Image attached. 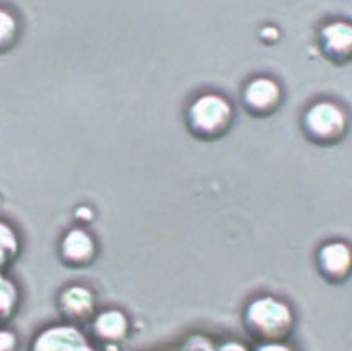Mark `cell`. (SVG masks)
<instances>
[{
    "instance_id": "14",
    "label": "cell",
    "mask_w": 352,
    "mask_h": 351,
    "mask_svg": "<svg viewBox=\"0 0 352 351\" xmlns=\"http://www.w3.org/2000/svg\"><path fill=\"white\" fill-rule=\"evenodd\" d=\"M217 351H248L245 348L243 345H240V343H235V341H228V343H223L222 346H220Z\"/></svg>"
},
{
    "instance_id": "3",
    "label": "cell",
    "mask_w": 352,
    "mask_h": 351,
    "mask_svg": "<svg viewBox=\"0 0 352 351\" xmlns=\"http://www.w3.org/2000/svg\"><path fill=\"white\" fill-rule=\"evenodd\" d=\"M301 128L308 141L322 148L346 140L351 129V114L334 100H319L302 114Z\"/></svg>"
},
{
    "instance_id": "12",
    "label": "cell",
    "mask_w": 352,
    "mask_h": 351,
    "mask_svg": "<svg viewBox=\"0 0 352 351\" xmlns=\"http://www.w3.org/2000/svg\"><path fill=\"white\" fill-rule=\"evenodd\" d=\"M19 337L14 330L0 326V351H17Z\"/></svg>"
},
{
    "instance_id": "13",
    "label": "cell",
    "mask_w": 352,
    "mask_h": 351,
    "mask_svg": "<svg viewBox=\"0 0 352 351\" xmlns=\"http://www.w3.org/2000/svg\"><path fill=\"white\" fill-rule=\"evenodd\" d=\"M255 351H293L285 343H267V345H258Z\"/></svg>"
},
{
    "instance_id": "11",
    "label": "cell",
    "mask_w": 352,
    "mask_h": 351,
    "mask_svg": "<svg viewBox=\"0 0 352 351\" xmlns=\"http://www.w3.org/2000/svg\"><path fill=\"white\" fill-rule=\"evenodd\" d=\"M19 35V22L12 12L0 9V53L7 52L15 45Z\"/></svg>"
},
{
    "instance_id": "2",
    "label": "cell",
    "mask_w": 352,
    "mask_h": 351,
    "mask_svg": "<svg viewBox=\"0 0 352 351\" xmlns=\"http://www.w3.org/2000/svg\"><path fill=\"white\" fill-rule=\"evenodd\" d=\"M235 109L227 98L219 93H204L189 105L186 125L194 138L215 141L232 129Z\"/></svg>"
},
{
    "instance_id": "10",
    "label": "cell",
    "mask_w": 352,
    "mask_h": 351,
    "mask_svg": "<svg viewBox=\"0 0 352 351\" xmlns=\"http://www.w3.org/2000/svg\"><path fill=\"white\" fill-rule=\"evenodd\" d=\"M91 333L103 346L118 345L128 338L129 318L122 310L109 308L100 312L91 320Z\"/></svg>"
},
{
    "instance_id": "4",
    "label": "cell",
    "mask_w": 352,
    "mask_h": 351,
    "mask_svg": "<svg viewBox=\"0 0 352 351\" xmlns=\"http://www.w3.org/2000/svg\"><path fill=\"white\" fill-rule=\"evenodd\" d=\"M283 98V88L275 78L256 76L245 85L241 105L253 118H268L280 109Z\"/></svg>"
},
{
    "instance_id": "5",
    "label": "cell",
    "mask_w": 352,
    "mask_h": 351,
    "mask_svg": "<svg viewBox=\"0 0 352 351\" xmlns=\"http://www.w3.org/2000/svg\"><path fill=\"white\" fill-rule=\"evenodd\" d=\"M319 48L326 60L336 67H346L352 62V22L336 19L319 28Z\"/></svg>"
},
{
    "instance_id": "8",
    "label": "cell",
    "mask_w": 352,
    "mask_h": 351,
    "mask_svg": "<svg viewBox=\"0 0 352 351\" xmlns=\"http://www.w3.org/2000/svg\"><path fill=\"white\" fill-rule=\"evenodd\" d=\"M58 310L69 325L89 323L96 315V297L85 285H69L60 292Z\"/></svg>"
},
{
    "instance_id": "9",
    "label": "cell",
    "mask_w": 352,
    "mask_h": 351,
    "mask_svg": "<svg viewBox=\"0 0 352 351\" xmlns=\"http://www.w3.org/2000/svg\"><path fill=\"white\" fill-rule=\"evenodd\" d=\"M96 242L85 228H72L60 244V257L72 268H85L96 259Z\"/></svg>"
},
{
    "instance_id": "6",
    "label": "cell",
    "mask_w": 352,
    "mask_h": 351,
    "mask_svg": "<svg viewBox=\"0 0 352 351\" xmlns=\"http://www.w3.org/2000/svg\"><path fill=\"white\" fill-rule=\"evenodd\" d=\"M30 351H96V348L78 326L60 323L36 333Z\"/></svg>"
},
{
    "instance_id": "1",
    "label": "cell",
    "mask_w": 352,
    "mask_h": 351,
    "mask_svg": "<svg viewBox=\"0 0 352 351\" xmlns=\"http://www.w3.org/2000/svg\"><path fill=\"white\" fill-rule=\"evenodd\" d=\"M296 325L293 308L272 295L253 299L243 310V326L258 345L283 343Z\"/></svg>"
},
{
    "instance_id": "7",
    "label": "cell",
    "mask_w": 352,
    "mask_h": 351,
    "mask_svg": "<svg viewBox=\"0 0 352 351\" xmlns=\"http://www.w3.org/2000/svg\"><path fill=\"white\" fill-rule=\"evenodd\" d=\"M316 267L327 284H344L352 275V247L342 240L326 242L316 254Z\"/></svg>"
}]
</instances>
